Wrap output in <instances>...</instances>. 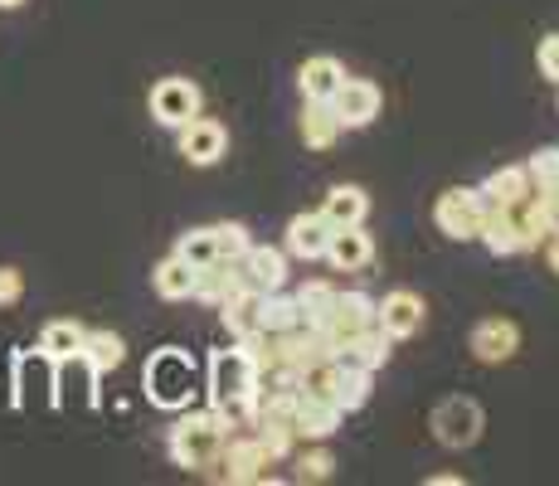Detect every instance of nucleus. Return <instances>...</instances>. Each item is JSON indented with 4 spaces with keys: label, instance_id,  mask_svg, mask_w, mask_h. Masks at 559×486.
<instances>
[{
    "label": "nucleus",
    "instance_id": "5",
    "mask_svg": "<svg viewBox=\"0 0 559 486\" xmlns=\"http://www.w3.org/2000/svg\"><path fill=\"white\" fill-rule=\"evenodd\" d=\"M433 224L457 244L481 239V224H487V194L472 190V186L443 190L438 194V204H433Z\"/></svg>",
    "mask_w": 559,
    "mask_h": 486
},
{
    "label": "nucleus",
    "instance_id": "10",
    "mask_svg": "<svg viewBox=\"0 0 559 486\" xmlns=\"http://www.w3.org/2000/svg\"><path fill=\"white\" fill-rule=\"evenodd\" d=\"M200 88L190 79H160L156 88H152V117L160 127H170V132H176V127H186L190 117H200Z\"/></svg>",
    "mask_w": 559,
    "mask_h": 486
},
{
    "label": "nucleus",
    "instance_id": "33",
    "mask_svg": "<svg viewBox=\"0 0 559 486\" xmlns=\"http://www.w3.org/2000/svg\"><path fill=\"white\" fill-rule=\"evenodd\" d=\"M331 467H336L331 452H302V458H297V482H326Z\"/></svg>",
    "mask_w": 559,
    "mask_h": 486
},
{
    "label": "nucleus",
    "instance_id": "4",
    "mask_svg": "<svg viewBox=\"0 0 559 486\" xmlns=\"http://www.w3.org/2000/svg\"><path fill=\"white\" fill-rule=\"evenodd\" d=\"M374 317H380V307H374V297L370 292H336V301H331V311L317 321V341L326 345L331 355L341 351L346 341H356L360 331H370L374 327Z\"/></svg>",
    "mask_w": 559,
    "mask_h": 486
},
{
    "label": "nucleus",
    "instance_id": "3",
    "mask_svg": "<svg viewBox=\"0 0 559 486\" xmlns=\"http://www.w3.org/2000/svg\"><path fill=\"white\" fill-rule=\"evenodd\" d=\"M142 389H146V399H152L156 408H170V414L190 408V399H195V389H200L195 355L180 351V345H160L152 360H146V370H142Z\"/></svg>",
    "mask_w": 559,
    "mask_h": 486
},
{
    "label": "nucleus",
    "instance_id": "15",
    "mask_svg": "<svg viewBox=\"0 0 559 486\" xmlns=\"http://www.w3.org/2000/svg\"><path fill=\"white\" fill-rule=\"evenodd\" d=\"M374 258V239L365 234V224H346V229H331V244H326V263L336 273H360L370 268Z\"/></svg>",
    "mask_w": 559,
    "mask_h": 486
},
{
    "label": "nucleus",
    "instance_id": "34",
    "mask_svg": "<svg viewBox=\"0 0 559 486\" xmlns=\"http://www.w3.org/2000/svg\"><path fill=\"white\" fill-rule=\"evenodd\" d=\"M540 79H550V83H559V35H545L540 39Z\"/></svg>",
    "mask_w": 559,
    "mask_h": 486
},
{
    "label": "nucleus",
    "instance_id": "28",
    "mask_svg": "<svg viewBox=\"0 0 559 486\" xmlns=\"http://www.w3.org/2000/svg\"><path fill=\"white\" fill-rule=\"evenodd\" d=\"M79 355H83V360H88L98 375H107V370H117V365L127 360V341L117 336V331H88Z\"/></svg>",
    "mask_w": 559,
    "mask_h": 486
},
{
    "label": "nucleus",
    "instance_id": "23",
    "mask_svg": "<svg viewBox=\"0 0 559 486\" xmlns=\"http://www.w3.org/2000/svg\"><path fill=\"white\" fill-rule=\"evenodd\" d=\"M336 360H341V365H356V370H370V375L380 370V365L390 360V336H384V331H380V321H374L370 331H360L356 341H346V345H341V351H336Z\"/></svg>",
    "mask_w": 559,
    "mask_h": 486
},
{
    "label": "nucleus",
    "instance_id": "21",
    "mask_svg": "<svg viewBox=\"0 0 559 486\" xmlns=\"http://www.w3.org/2000/svg\"><path fill=\"white\" fill-rule=\"evenodd\" d=\"M152 287H156L160 301H190L195 297V268H190L180 253L160 258V263L152 268Z\"/></svg>",
    "mask_w": 559,
    "mask_h": 486
},
{
    "label": "nucleus",
    "instance_id": "19",
    "mask_svg": "<svg viewBox=\"0 0 559 486\" xmlns=\"http://www.w3.org/2000/svg\"><path fill=\"white\" fill-rule=\"evenodd\" d=\"M219 321L229 327L234 341H258V336H263V292L243 287L239 297H229L219 307Z\"/></svg>",
    "mask_w": 559,
    "mask_h": 486
},
{
    "label": "nucleus",
    "instance_id": "6",
    "mask_svg": "<svg viewBox=\"0 0 559 486\" xmlns=\"http://www.w3.org/2000/svg\"><path fill=\"white\" fill-rule=\"evenodd\" d=\"M10 404L15 408H25V399H29V389H39V394H45V404L49 408H59V360H49L45 351H20L15 360H10Z\"/></svg>",
    "mask_w": 559,
    "mask_h": 486
},
{
    "label": "nucleus",
    "instance_id": "12",
    "mask_svg": "<svg viewBox=\"0 0 559 486\" xmlns=\"http://www.w3.org/2000/svg\"><path fill=\"white\" fill-rule=\"evenodd\" d=\"M467 351L477 355L481 365H507L515 351H521V327H515L511 317H487L472 327L467 336Z\"/></svg>",
    "mask_w": 559,
    "mask_h": 486
},
{
    "label": "nucleus",
    "instance_id": "2",
    "mask_svg": "<svg viewBox=\"0 0 559 486\" xmlns=\"http://www.w3.org/2000/svg\"><path fill=\"white\" fill-rule=\"evenodd\" d=\"M204 394H210L214 408H224L234 418L249 414L253 394H258V355L249 341H234L210 355V365H204Z\"/></svg>",
    "mask_w": 559,
    "mask_h": 486
},
{
    "label": "nucleus",
    "instance_id": "9",
    "mask_svg": "<svg viewBox=\"0 0 559 486\" xmlns=\"http://www.w3.org/2000/svg\"><path fill=\"white\" fill-rule=\"evenodd\" d=\"M380 307V331L390 341H408V336H418L424 331V321H428V307H424V297L418 292H408V287H394V292H384V301H374Z\"/></svg>",
    "mask_w": 559,
    "mask_h": 486
},
{
    "label": "nucleus",
    "instance_id": "29",
    "mask_svg": "<svg viewBox=\"0 0 559 486\" xmlns=\"http://www.w3.org/2000/svg\"><path fill=\"white\" fill-rule=\"evenodd\" d=\"M336 292H341V287L321 283V277H317V283H307V287H297V292H293V297H297V311H302L307 327H317V321L326 317L331 301H336Z\"/></svg>",
    "mask_w": 559,
    "mask_h": 486
},
{
    "label": "nucleus",
    "instance_id": "27",
    "mask_svg": "<svg viewBox=\"0 0 559 486\" xmlns=\"http://www.w3.org/2000/svg\"><path fill=\"white\" fill-rule=\"evenodd\" d=\"M477 190L487 194V204H521L525 194H531V170L525 166H501V170H491Z\"/></svg>",
    "mask_w": 559,
    "mask_h": 486
},
{
    "label": "nucleus",
    "instance_id": "32",
    "mask_svg": "<svg viewBox=\"0 0 559 486\" xmlns=\"http://www.w3.org/2000/svg\"><path fill=\"white\" fill-rule=\"evenodd\" d=\"M214 229V248H219V263H239L243 248H249V229L243 224H210Z\"/></svg>",
    "mask_w": 559,
    "mask_h": 486
},
{
    "label": "nucleus",
    "instance_id": "18",
    "mask_svg": "<svg viewBox=\"0 0 559 486\" xmlns=\"http://www.w3.org/2000/svg\"><path fill=\"white\" fill-rule=\"evenodd\" d=\"M326 244H331V224L326 214H293L287 220V253L302 258V263H317V258H326Z\"/></svg>",
    "mask_w": 559,
    "mask_h": 486
},
{
    "label": "nucleus",
    "instance_id": "31",
    "mask_svg": "<svg viewBox=\"0 0 559 486\" xmlns=\"http://www.w3.org/2000/svg\"><path fill=\"white\" fill-rule=\"evenodd\" d=\"M525 170H531V190H559V146H540L525 161Z\"/></svg>",
    "mask_w": 559,
    "mask_h": 486
},
{
    "label": "nucleus",
    "instance_id": "13",
    "mask_svg": "<svg viewBox=\"0 0 559 486\" xmlns=\"http://www.w3.org/2000/svg\"><path fill=\"white\" fill-rule=\"evenodd\" d=\"M331 107H336V117H341V127H346V132H360V127H370L374 117H380L384 93L374 88L370 79H346L336 88V97H331Z\"/></svg>",
    "mask_w": 559,
    "mask_h": 486
},
{
    "label": "nucleus",
    "instance_id": "1",
    "mask_svg": "<svg viewBox=\"0 0 559 486\" xmlns=\"http://www.w3.org/2000/svg\"><path fill=\"white\" fill-rule=\"evenodd\" d=\"M229 428H234V414H224V408H214V404L180 414L166 434V448H170V458H176V467H186V472L219 467L224 448H229Z\"/></svg>",
    "mask_w": 559,
    "mask_h": 486
},
{
    "label": "nucleus",
    "instance_id": "7",
    "mask_svg": "<svg viewBox=\"0 0 559 486\" xmlns=\"http://www.w3.org/2000/svg\"><path fill=\"white\" fill-rule=\"evenodd\" d=\"M428 428H433V438L443 442V448H472V442L481 438V404L467 394H448L443 404L433 408V418H428Z\"/></svg>",
    "mask_w": 559,
    "mask_h": 486
},
{
    "label": "nucleus",
    "instance_id": "22",
    "mask_svg": "<svg viewBox=\"0 0 559 486\" xmlns=\"http://www.w3.org/2000/svg\"><path fill=\"white\" fill-rule=\"evenodd\" d=\"M321 214H326L331 229H346V224H365L370 214V194L360 186H331L326 200H321Z\"/></svg>",
    "mask_w": 559,
    "mask_h": 486
},
{
    "label": "nucleus",
    "instance_id": "24",
    "mask_svg": "<svg viewBox=\"0 0 559 486\" xmlns=\"http://www.w3.org/2000/svg\"><path fill=\"white\" fill-rule=\"evenodd\" d=\"M341 132H346V127H341V117L331 103H302V142L311 151H331Z\"/></svg>",
    "mask_w": 559,
    "mask_h": 486
},
{
    "label": "nucleus",
    "instance_id": "8",
    "mask_svg": "<svg viewBox=\"0 0 559 486\" xmlns=\"http://www.w3.org/2000/svg\"><path fill=\"white\" fill-rule=\"evenodd\" d=\"M273 448H267L258 434L249 438H229V448H224V458H219V477L224 482H234V486H258V482H267V467H273Z\"/></svg>",
    "mask_w": 559,
    "mask_h": 486
},
{
    "label": "nucleus",
    "instance_id": "35",
    "mask_svg": "<svg viewBox=\"0 0 559 486\" xmlns=\"http://www.w3.org/2000/svg\"><path fill=\"white\" fill-rule=\"evenodd\" d=\"M20 297H25V277H20V268H0V307H15Z\"/></svg>",
    "mask_w": 559,
    "mask_h": 486
},
{
    "label": "nucleus",
    "instance_id": "16",
    "mask_svg": "<svg viewBox=\"0 0 559 486\" xmlns=\"http://www.w3.org/2000/svg\"><path fill=\"white\" fill-rule=\"evenodd\" d=\"M341 418H346V408H336L331 399H321V394H297V418H293V428H297V438H307V442H321V438H331L341 428Z\"/></svg>",
    "mask_w": 559,
    "mask_h": 486
},
{
    "label": "nucleus",
    "instance_id": "17",
    "mask_svg": "<svg viewBox=\"0 0 559 486\" xmlns=\"http://www.w3.org/2000/svg\"><path fill=\"white\" fill-rule=\"evenodd\" d=\"M341 83H346V69H341V59H331V54H311L302 69H297L302 103H331Z\"/></svg>",
    "mask_w": 559,
    "mask_h": 486
},
{
    "label": "nucleus",
    "instance_id": "30",
    "mask_svg": "<svg viewBox=\"0 0 559 486\" xmlns=\"http://www.w3.org/2000/svg\"><path fill=\"white\" fill-rule=\"evenodd\" d=\"M176 253L186 258L190 268H210V263H219V248H214V229H190V234H180V239H176Z\"/></svg>",
    "mask_w": 559,
    "mask_h": 486
},
{
    "label": "nucleus",
    "instance_id": "37",
    "mask_svg": "<svg viewBox=\"0 0 559 486\" xmlns=\"http://www.w3.org/2000/svg\"><path fill=\"white\" fill-rule=\"evenodd\" d=\"M20 5H25V0H0V10H20Z\"/></svg>",
    "mask_w": 559,
    "mask_h": 486
},
{
    "label": "nucleus",
    "instance_id": "25",
    "mask_svg": "<svg viewBox=\"0 0 559 486\" xmlns=\"http://www.w3.org/2000/svg\"><path fill=\"white\" fill-rule=\"evenodd\" d=\"M287 331H311L297 311V297H287L283 287L263 292V336H287Z\"/></svg>",
    "mask_w": 559,
    "mask_h": 486
},
{
    "label": "nucleus",
    "instance_id": "11",
    "mask_svg": "<svg viewBox=\"0 0 559 486\" xmlns=\"http://www.w3.org/2000/svg\"><path fill=\"white\" fill-rule=\"evenodd\" d=\"M176 146L190 166H214V161L229 151V132L214 117H190L186 127H176Z\"/></svg>",
    "mask_w": 559,
    "mask_h": 486
},
{
    "label": "nucleus",
    "instance_id": "14",
    "mask_svg": "<svg viewBox=\"0 0 559 486\" xmlns=\"http://www.w3.org/2000/svg\"><path fill=\"white\" fill-rule=\"evenodd\" d=\"M239 273H243V287H253V292L287 287V248L249 244L243 248V258H239Z\"/></svg>",
    "mask_w": 559,
    "mask_h": 486
},
{
    "label": "nucleus",
    "instance_id": "36",
    "mask_svg": "<svg viewBox=\"0 0 559 486\" xmlns=\"http://www.w3.org/2000/svg\"><path fill=\"white\" fill-rule=\"evenodd\" d=\"M545 268H550V273L559 277V229L550 234V244H545Z\"/></svg>",
    "mask_w": 559,
    "mask_h": 486
},
{
    "label": "nucleus",
    "instance_id": "20",
    "mask_svg": "<svg viewBox=\"0 0 559 486\" xmlns=\"http://www.w3.org/2000/svg\"><path fill=\"white\" fill-rule=\"evenodd\" d=\"M239 292H243L239 263H210V268H195V301L224 307V301L239 297Z\"/></svg>",
    "mask_w": 559,
    "mask_h": 486
},
{
    "label": "nucleus",
    "instance_id": "26",
    "mask_svg": "<svg viewBox=\"0 0 559 486\" xmlns=\"http://www.w3.org/2000/svg\"><path fill=\"white\" fill-rule=\"evenodd\" d=\"M83 336H88V327H79L73 317H59V321H49L45 331H39V351L49 355V360H73V355L83 351Z\"/></svg>",
    "mask_w": 559,
    "mask_h": 486
}]
</instances>
